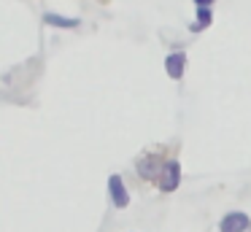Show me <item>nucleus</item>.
<instances>
[{
    "label": "nucleus",
    "mask_w": 251,
    "mask_h": 232,
    "mask_svg": "<svg viewBox=\"0 0 251 232\" xmlns=\"http://www.w3.org/2000/svg\"><path fill=\"white\" fill-rule=\"evenodd\" d=\"M165 165H168V162H165L159 154H157V156L146 154V156H141V159H138V173H141L146 181H159V176H162Z\"/></svg>",
    "instance_id": "1"
},
{
    "label": "nucleus",
    "mask_w": 251,
    "mask_h": 232,
    "mask_svg": "<svg viewBox=\"0 0 251 232\" xmlns=\"http://www.w3.org/2000/svg\"><path fill=\"white\" fill-rule=\"evenodd\" d=\"M178 181H181V165L178 159H168V165H165L162 176H159V189L162 192H173V189H178Z\"/></svg>",
    "instance_id": "2"
},
{
    "label": "nucleus",
    "mask_w": 251,
    "mask_h": 232,
    "mask_svg": "<svg viewBox=\"0 0 251 232\" xmlns=\"http://www.w3.org/2000/svg\"><path fill=\"white\" fill-rule=\"evenodd\" d=\"M251 227V219L246 213H227L222 219V224H219V232H243V230H249Z\"/></svg>",
    "instance_id": "3"
},
{
    "label": "nucleus",
    "mask_w": 251,
    "mask_h": 232,
    "mask_svg": "<svg viewBox=\"0 0 251 232\" xmlns=\"http://www.w3.org/2000/svg\"><path fill=\"white\" fill-rule=\"evenodd\" d=\"M108 192H111V200H114L116 208H127V203H130V194H127V189H125L122 176H111V178H108Z\"/></svg>",
    "instance_id": "4"
},
{
    "label": "nucleus",
    "mask_w": 251,
    "mask_h": 232,
    "mask_svg": "<svg viewBox=\"0 0 251 232\" xmlns=\"http://www.w3.org/2000/svg\"><path fill=\"white\" fill-rule=\"evenodd\" d=\"M165 68H168L170 78H181L184 76V52H173L168 59H165Z\"/></svg>",
    "instance_id": "5"
},
{
    "label": "nucleus",
    "mask_w": 251,
    "mask_h": 232,
    "mask_svg": "<svg viewBox=\"0 0 251 232\" xmlns=\"http://www.w3.org/2000/svg\"><path fill=\"white\" fill-rule=\"evenodd\" d=\"M44 22L54 27H78V19H65V16H57V14H46Z\"/></svg>",
    "instance_id": "6"
},
{
    "label": "nucleus",
    "mask_w": 251,
    "mask_h": 232,
    "mask_svg": "<svg viewBox=\"0 0 251 232\" xmlns=\"http://www.w3.org/2000/svg\"><path fill=\"white\" fill-rule=\"evenodd\" d=\"M208 25H211V11H208V8H197V22L192 25V30L200 32V30H205Z\"/></svg>",
    "instance_id": "7"
},
{
    "label": "nucleus",
    "mask_w": 251,
    "mask_h": 232,
    "mask_svg": "<svg viewBox=\"0 0 251 232\" xmlns=\"http://www.w3.org/2000/svg\"><path fill=\"white\" fill-rule=\"evenodd\" d=\"M197 8H208V5H213V0H195Z\"/></svg>",
    "instance_id": "8"
}]
</instances>
